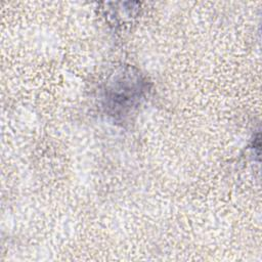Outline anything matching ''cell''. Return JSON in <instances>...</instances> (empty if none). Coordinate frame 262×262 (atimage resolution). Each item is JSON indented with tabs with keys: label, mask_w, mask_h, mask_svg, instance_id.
<instances>
[{
	"label": "cell",
	"mask_w": 262,
	"mask_h": 262,
	"mask_svg": "<svg viewBox=\"0 0 262 262\" xmlns=\"http://www.w3.org/2000/svg\"><path fill=\"white\" fill-rule=\"evenodd\" d=\"M149 90L144 76L132 67L114 73L103 89V106L113 117L124 118L135 110Z\"/></svg>",
	"instance_id": "obj_1"
}]
</instances>
